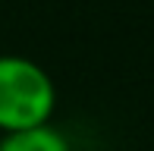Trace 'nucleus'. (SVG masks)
<instances>
[{"instance_id": "obj_2", "label": "nucleus", "mask_w": 154, "mask_h": 151, "mask_svg": "<svg viewBox=\"0 0 154 151\" xmlns=\"http://www.w3.org/2000/svg\"><path fill=\"white\" fill-rule=\"evenodd\" d=\"M0 151H72L66 135L47 123V126L22 129V132H6L0 139Z\"/></svg>"}, {"instance_id": "obj_1", "label": "nucleus", "mask_w": 154, "mask_h": 151, "mask_svg": "<svg viewBox=\"0 0 154 151\" xmlns=\"http://www.w3.org/2000/svg\"><path fill=\"white\" fill-rule=\"evenodd\" d=\"M57 107L54 79L29 57H0V132L47 126Z\"/></svg>"}]
</instances>
